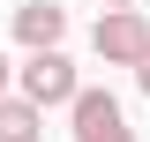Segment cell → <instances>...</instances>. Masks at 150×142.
I'll return each instance as SVG.
<instances>
[{
  "mask_svg": "<svg viewBox=\"0 0 150 142\" xmlns=\"http://www.w3.org/2000/svg\"><path fill=\"white\" fill-rule=\"evenodd\" d=\"M90 45H98L105 67H143L150 60V15L143 8H105L98 30H90Z\"/></svg>",
  "mask_w": 150,
  "mask_h": 142,
  "instance_id": "1",
  "label": "cell"
},
{
  "mask_svg": "<svg viewBox=\"0 0 150 142\" xmlns=\"http://www.w3.org/2000/svg\"><path fill=\"white\" fill-rule=\"evenodd\" d=\"M68 112H75V142H135V127H128L112 90H83Z\"/></svg>",
  "mask_w": 150,
  "mask_h": 142,
  "instance_id": "3",
  "label": "cell"
},
{
  "mask_svg": "<svg viewBox=\"0 0 150 142\" xmlns=\"http://www.w3.org/2000/svg\"><path fill=\"white\" fill-rule=\"evenodd\" d=\"M15 37L30 45V53H53L60 37H68V8H53V0H30V8H15Z\"/></svg>",
  "mask_w": 150,
  "mask_h": 142,
  "instance_id": "4",
  "label": "cell"
},
{
  "mask_svg": "<svg viewBox=\"0 0 150 142\" xmlns=\"http://www.w3.org/2000/svg\"><path fill=\"white\" fill-rule=\"evenodd\" d=\"M15 82H23L15 97H30L38 112H45V105H75V97H83V82H75V60L60 53V45H53V53H30V60L15 67Z\"/></svg>",
  "mask_w": 150,
  "mask_h": 142,
  "instance_id": "2",
  "label": "cell"
},
{
  "mask_svg": "<svg viewBox=\"0 0 150 142\" xmlns=\"http://www.w3.org/2000/svg\"><path fill=\"white\" fill-rule=\"evenodd\" d=\"M38 127H45V112L30 97H0V142H38Z\"/></svg>",
  "mask_w": 150,
  "mask_h": 142,
  "instance_id": "5",
  "label": "cell"
},
{
  "mask_svg": "<svg viewBox=\"0 0 150 142\" xmlns=\"http://www.w3.org/2000/svg\"><path fill=\"white\" fill-rule=\"evenodd\" d=\"M8 75H15V67H8V60H0V97H8Z\"/></svg>",
  "mask_w": 150,
  "mask_h": 142,
  "instance_id": "7",
  "label": "cell"
},
{
  "mask_svg": "<svg viewBox=\"0 0 150 142\" xmlns=\"http://www.w3.org/2000/svg\"><path fill=\"white\" fill-rule=\"evenodd\" d=\"M105 8H143V0H105Z\"/></svg>",
  "mask_w": 150,
  "mask_h": 142,
  "instance_id": "8",
  "label": "cell"
},
{
  "mask_svg": "<svg viewBox=\"0 0 150 142\" xmlns=\"http://www.w3.org/2000/svg\"><path fill=\"white\" fill-rule=\"evenodd\" d=\"M135 82H143V97H150V60H143V67H135Z\"/></svg>",
  "mask_w": 150,
  "mask_h": 142,
  "instance_id": "6",
  "label": "cell"
}]
</instances>
